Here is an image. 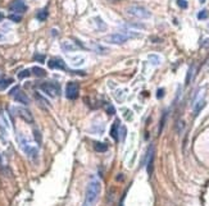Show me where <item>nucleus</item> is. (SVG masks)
<instances>
[{
  "mask_svg": "<svg viewBox=\"0 0 209 206\" xmlns=\"http://www.w3.org/2000/svg\"><path fill=\"white\" fill-rule=\"evenodd\" d=\"M101 190V184L99 182V179L93 178L87 184V188H86V193H85V201L82 206H94V204L96 202L97 197H99V193Z\"/></svg>",
  "mask_w": 209,
  "mask_h": 206,
  "instance_id": "1",
  "label": "nucleus"
},
{
  "mask_svg": "<svg viewBox=\"0 0 209 206\" xmlns=\"http://www.w3.org/2000/svg\"><path fill=\"white\" fill-rule=\"evenodd\" d=\"M137 33L130 32V31H123V32H117V33H112L104 37V41L113 44V45H122L126 41H128L130 39H133V37H137Z\"/></svg>",
  "mask_w": 209,
  "mask_h": 206,
  "instance_id": "2",
  "label": "nucleus"
},
{
  "mask_svg": "<svg viewBox=\"0 0 209 206\" xmlns=\"http://www.w3.org/2000/svg\"><path fill=\"white\" fill-rule=\"evenodd\" d=\"M126 13L131 17L140 18V19H147L151 17V13L146 8L141 7V5H130L126 8Z\"/></svg>",
  "mask_w": 209,
  "mask_h": 206,
  "instance_id": "3",
  "label": "nucleus"
},
{
  "mask_svg": "<svg viewBox=\"0 0 209 206\" xmlns=\"http://www.w3.org/2000/svg\"><path fill=\"white\" fill-rule=\"evenodd\" d=\"M18 142H19V146L23 150V152L27 155V156L35 159L37 156V148H36L31 142H30L26 137L22 136V134H18Z\"/></svg>",
  "mask_w": 209,
  "mask_h": 206,
  "instance_id": "4",
  "label": "nucleus"
},
{
  "mask_svg": "<svg viewBox=\"0 0 209 206\" xmlns=\"http://www.w3.org/2000/svg\"><path fill=\"white\" fill-rule=\"evenodd\" d=\"M40 90L44 91V93H46L48 96L50 97H57L60 93V87L59 85L54 83V82H44L40 85Z\"/></svg>",
  "mask_w": 209,
  "mask_h": 206,
  "instance_id": "5",
  "label": "nucleus"
},
{
  "mask_svg": "<svg viewBox=\"0 0 209 206\" xmlns=\"http://www.w3.org/2000/svg\"><path fill=\"white\" fill-rule=\"evenodd\" d=\"M9 95L13 97L17 103H19V104H23V105H28V104H30V99H28V96H27L24 92H22L21 89H19L18 86L14 87L13 90H10Z\"/></svg>",
  "mask_w": 209,
  "mask_h": 206,
  "instance_id": "6",
  "label": "nucleus"
},
{
  "mask_svg": "<svg viewBox=\"0 0 209 206\" xmlns=\"http://www.w3.org/2000/svg\"><path fill=\"white\" fill-rule=\"evenodd\" d=\"M78 85L76 82H68L66 87V96L67 99H71V100H75L78 96Z\"/></svg>",
  "mask_w": 209,
  "mask_h": 206,
  "instance_id": "7",
  "label": "nucleus"
},
{
  "mask_svg": "<svg viewBox=\"0 0 209 206\" xmlns=\"http://www.w3.org/2000/svg\"><path fill=\"white\" fill-rule=\"evenodd\" d=\"M48 65L49 68H51V69H59V71H67V65L64 63V60L62 58H51L50 60L48 61Z\"/></svg>",
  "mask_w": 209,
  "mask_h": 206,
  "instance_id": "8",
  "label": "nucleus"
},
{
  "mask_svg": "<svg viewBox=\"0 0 209 206\" xmlns=\"http://www.w3.org/2000/svg\"><path fill=\"white\" fill-rule=\"evenodd\" d=\"M153 164H154V146L151 145L149 150H147V155H146V169L149 176H151L153 173Z\"/></svg>",
  "mask_w": 209,
  "mask_h": 206,
  "instance_id": "9",
  "label": "nucleus"
},
{
  "mask_svg": "<svg viewBox=\"0 0 209 206\" xmlns=\"http://www.w3.org/2000/svg\"><path fill=\"white\" fill-rule=\"evenodd\" d=\"M10 10L14 12V13H24L27 10V7L23 0H16L10 4Z\"/></svg>",
  "mask_w": 209,
  "mask_h": 206,
  "instance_id": "10",
  "label": "nucleus"
},
{
  "mask_svg": "<svg viewBox=\"0 0 209 206\" xmlns=\"http://www.w3.org/2000/svg\"><path fill=\"white\" fill-rule=\"evenodd\" d=\"M16 111H17L18 115H19L24 122H27V123H34V117H32V114H31V111H30V110L24 109V108H17Z\"/></svg>",
  "mask_w": 209,
  "mask_h": 206,
  "instance_id": "11",
  "label": "nucleus"
},
{
  "mask_svg": "<svg viewBox=\"0 0 209 206\" xmlns=\"http://www.w3.org/2000/svg\"><path fill=\"white\" fill-rule=\"evenodd\" d=\"M80 41H77L76 45H73V42H69V41H63L62 42V49L63 51L66 53H72V51H76V50H78V47H83L82 44H78Z\"/></svg>",
  "mask_w": 209,
  "mask_h": 206,
  "instance_id": "12",
  "label": "nucleus"
},
{
  "mask_svg": "<svg viewBox=\"0 0 209 206\" xmlns=\"http://www.w3.org/2000/svg\"><path fill=\"white\" fill-rule=\"evenodd\" d=\"M90 49L91 50H94V51L96 54H100V55H105L109 53V50L107 47H103L101 45H99V44H96V42H91V45H90Z\"/></svg>",
  "mask_w": 209,
  "mask_h": 206,
  "instance_id": "13",
  "label": "nucleus"
},
{
  "mask_svg": "<svg viewBox=\"0 0 209 206\" xmlns=\"http://www.w3.org/2000/svg\"><path fill=\"white\" fill-rule=\"evenodd\" d=\"M119 120L117 119L114 123H113V127H112V129H110V136H112V138L113 140H115V141H118L119 138H118V134H119Z\"/></svg>",
  "mask_w": 209,
  "mask_h": 206,
  "instance_id": "14",
  "label": "nucleus"
},
{
  "mask_svg": "<svg viewBox=\"0 0 209 206\" xmlns=\"http://www.w3.org/2000/svg\"><path fill=\"white\" fill-rule=\"evenodd\" d=\"M204 105H205V100H204V99H201V100H199V101L194 103V114L198 115L199 111H200L203 108H204Z\"/></svg>",
  "mask_w": 209,
  "mask_h": 206,
  "instance_id": "15",
  "label": "nucleus"
},
{
  "mask_svg": "<svg viewBox=\"0 0 209 206\" xmlns=\"http://www.w3.org/2000/svg\"><path fill=\"white\" fill-rule=\"evenodd\" d=\"M31 72L34 73V76H36V77H45L46 76V71L42 69V68H40V67H34L31 69Z\"/></svg>",
  "mask_w": 209,
  "mask_h": 206,
  "instance_id": "16",
  "label": "nucleus"
},
{
  "mask_svg": "<svg viewBox=\"0 0 209 206\" xmlns=\"http://www.w3.org/2000/svg\"><path fill=\"white\" fill-rule=\"evenodd\" d=\"M147 59H149V61L153 64V65H159L161 64V58L158 57V55H155V54H150L149 57H147Z\"/></svg>",
  "mask_w": 209,
  "mask_h": 206,
  "instance_id": "17",
  "label": "nucleus"
},
{
  "mask_svg": "<svg viewBox=\"0 0 209 206\" xmlns=\"http://www.w3.org/2000/svg\"><path fill=\"white\" fill-rule=\"evenodd\" d=\"M12 83H13V79L12 78H8V79H0V91L5 90L8 86H10Z\"/></svg>",
  "mask_w": 209,
  "mask_h": 206,
  "instance_id": "18",
  "label": "nucleus"
},
{
  "mask_svg": "<svg viewBox=\"0 0 209 206\" xmlns=\"http://www.w3.org/2000/svg\"><path fill=\"white\" fill-rule=\"evenodd\" d=\"M94 147H95L96 151H99V152H105L107 150H108V145H105V143H101V142H95Z\"/></svg>",
  "mask_w": 209,
  "mask_h": 206,
  "instance_id": "19",
  "label": "nucleus"
},
{
  "mask_svg": "<svg viewBox=\"0 0 209 206\" xmlns=\"http://www.w3.org/2000/svg\"><path fill=\"white\" fill-rule=\"evenodd\" d=\"M37 19L41 21V22H44L46 18H48V9H41L40 12H37Z\"/></svg>",
  "mask_w": 209,
  "mask_h": 206,
  "instance_id": "20",
  "label": "nucleus"
},
{
  "mask_svg": "<svg viewBox=\"0 0 209 206\" xmlns=\"http://www.w3.org/2000/svg\"><path fill=\"white\" fill-rule=\"evenodd\" d=\"M208 17H209V12L207 9H203V10H200L199 13H198V19H200V21L207 19Z\"/></svg>",
  "mask_w": 209,
  "mask_h": 206,
  "instance_id": "21",
  "label": "nucleus"
},
{
  "mask_svg": "<svg viewBox=\"0 0 209 206\" xmlns=\"http://www.w3.org/2000/svg\"><path fill=\"white\" fill-rule=\"evenodd\" d=\"M194 71H195V67H194V65H191V67L189 68L187 76H186V85H189L190 81H191V78H193V76H194Z\"/></svg>",
  "mask_w": 209,
  "mask_h": 206,
  "instance_id": "22",
  "label": "nucleus"
},
{
  "mask_svg": "<svg viewBox=\"0 0 209 206\" xmlns=\"http://www.w3.org/2000/svg\"><path fill=\"white\" fill-rule=\"evenodd\" d=\"M126 27H131V28H145L144 24H139V23H127L125 24Z\"/></svg>",
  "mask_w": 209,
  "mask_h": 206,
  "instance_id": "23",
  "label": "nucleus"
},
{
  "mask_svg": "<svg viewBox=\"0 0 209 206\" xmlns=\"http://www.w3.org/2000/svg\"><path fill=\"white\" fill-rule=\"evenodd\" d=\"M95 21H96V24H97V27L100 26V30H105V23H103V19L101 18H99V17H96L95 18Z\"/></svg>",
  "mask_w": 209,
  "mask_h": 206,
  "instance_id": "24",
  "label": "nucleus"
},
{
  "mask_svg": "<svg viewBox=\"0 0 209 206\" xmlns=\"http://www.w3.org/2000/svg\"><path fill=\"white\" fill-rule=\"evenodd\" d=\"M30 76H31V73H30L28 69H24V71H22L19 74H18V77H19V78H26V77H30Z\"/></svg>",
  "mask_w": 209,
  "mask_h": 206,
  "instance_id": "25",
  "label": "nucleus"
},
{
  "mask_svg": "<svg viewBox=\"0 0 209 206\" xmlns=\"http://www.w3.org/2000/svg\"><path fill=\"white\" fill-rule=\"evenodd\" d=\"M107 113L109 114V115H114L115 114V109H114V106L112 104H109L108 106H107Z\"/></svg>",
  "mask_w": 209,
  "mask_h": 206,
  "instance_id": "26",
  "label": "nucleus"
},
{
  "mask_svg": "<svg viewBox=\"0 0 209 206\" xmlns=\"http://www.w3.org/2000/svg\"><path fill=\"white\" fill-rule=\"evenodd\" d=\"M177 5L182 9H186L187 8V2L186 0H177Z\"/></svg>",
  "mask_w": 209,
  "mask_h": 206,
  "instance_id": "27",
  "label": "nucleus"
},
{
  "mask_svg": "<svg viewBox=\"0 0 209 206\" xmlns=\"http://www.w3.org/2000/svg\"><path fill=\"white\" fill-rule=\"evenodd\" d=\"M9 19L13 21V22H21L22 17H21V16H17V14H10V16H9Z\"/></svg>",
  "mask_w": 209,
  "mask_h": 206,
  "instance_id": "28",
  "label": "nucleus"
},
{
  "mask_svg": "<svg viewBox=\"0 0 209 206\" xmlns=\"http://www.w3.org/2000/svg\"><path fill=\"white\" fill-rule=\"evenodd\" d=\"M126 133H127L126 127L122 126V127H121V141H125V138H126Z\"/></svg>",
  "mask_w": 209,
  "mask_h": 206,
  "instance_id": "29",
  "label": "nucleus"
},
{
  "mask_svg": "<svg viewBox=\"0 0 209 206\" xmlns=\"http://www.w3.org/2000/svg\"><path fill=\"white\" fill-rule=\"evenodd\" d=\"M34 59H35V60H37V61H40V63H44V61H45V55L36 54L35 57H34Z\"/></svg>",
  "mask_w": 209,
  "mask_h": 206,
  "instance_id": "30",
  "label": "nucleus"
},
{
  "mask_svg": "<svg viewBox=\"0 0 209 206\" xmlns=\"http://www.w3.org/2000/svg\"><path fill=\"white\" fill-rule=\"evenodd\" d=\"M34 134H35V140H36V142H37L39 145H40V143H41V136H40V132L35 129V131H34Z\"/></svg>",
  "mask_w": 209,
  "mask_h": 206,
  "instance_id": "31",
  "label": "nucleus"
},
{
  "mask_svg": "<svg viewBox=\"0 0 209 206\" xmlns=\"http://www.w3.org/2000/svg\"><path fill=\"white\" fill-rule=\"evenodd\" d=\"M164 96V89H159L158 91H157V97L158 99H162Z\"/></svg>",
  "mask_w": 209,
  "mask_h": 206,
  "instance_id": "32",
  "label": "nucleus"
},
{
  "mask_svg": "<svg viewBox=\"0 0 209 206\" xmlns=\"http://www.w3.org/2000/svg\"><path fill=\"white\" fill-rule=\"evenodd\" d=\"M164 122H165V114L163 115V118H162V122H161V124H159V133L162 132V129H163V126H164Z\"/></svg>",
  "mask_w": 209,
  "mask_h": 206,
  "instance_id": "33",
  "label": "nucleus"
},
{
  "mask_svg": "<svg viewBox=\"0 0 209 206\" xmlns=\"http://www.w3.org/2000/svg\"><path fill=\"white\" fill-rule=\"evenodd\" d=\"M200 3L203 4V3H205V0H200Z\"/></svg>",
  "mask_w": 209,
  "mask_h": 206,
  "instance_id": "34",
  "label": "nucleus"
}]
</instances>
